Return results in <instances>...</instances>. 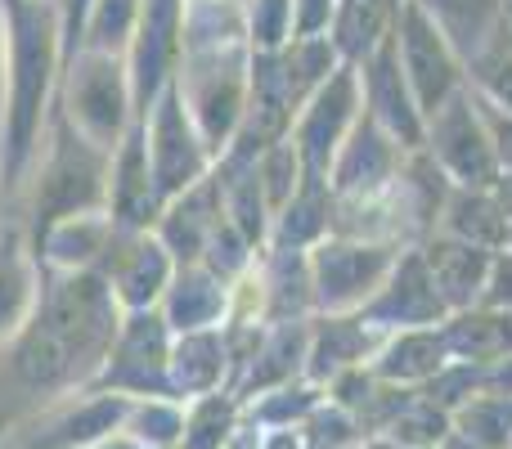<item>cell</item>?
<instances>
[{
	"mask_svg": "<svg viewBox=\"0 0 512 449\" xmlns=\"http://www.w3.org/2000/svg\"><path fill=\"white\" fill-rule=\"evenodd\" d=\"M126 310L99 270L45 274L23 333L0 351V441L32 414L90 391Z\"/></svg>",
	"mask_w": 512,
	"mask_h": 449,
	"instance_id": "6da1fadb",
	"label": "cell"
},
{
	"mask_svg": "<svg viewBox=\"0 0 512 449\" xmlns=\"http://www.w3.org/2000/svg\"><path fill=\"white\" fill-rule=\"evenodd\" d=\"M9 59H5V122H0V189L18 203L32 171L36 144L54 113L63 77V14L59 0H5Z\"/></svg>",
	"mask_w": 512,
	"mask_h": 449,
	"instance_id": "7a4b0ae2",
	"label": "cell"
},
{
	"mask_svg": "<svg viewBox=\"0 0 512 449\" xmlns=\"http://www.w3.org/2000/svg\"><path fill=\"white\" fill-rule=\"evenodd\" d=\"M108 167H113V153L81 140L68 117L54 108L36 144L32 171L23 180V194H18V203L27 207V216H18L27 243H36L50 225L72 221V216L108 212Z\"/></svg>",
	"mask_w": 512,
	"mask_h": 449,
	"instance_id": "3957f363",
	"label": "cell"
},
{
	"mask_svg": "<svg viewBox=\"0 0 512 449\" xmlns=\"http://www.w3.org/2000/svg\"><path fill=\"white\" fill-rule=\"evenodd\" d=\"M54 108L68 117V126L90 140L95 149L117 153L140 117H135V95H131V72H126V54H99V50H77L63 63L59 95Z\"/></svg>",
	"mask_w": 512,
	"mask_h": 449,
	"instance_id": "277c9868",
	"label": "cell"
},
{
	"mask_svg": "<svg viewBox=\"0 0 512 449\" xmlns=\"http://www.w3.org/2000/svg\"><path fill=\"white\" fill-rule=\"evenodd\" d=\"M140 126H144V149H149L153 185H158L162 207H167L171 198L189 194L194 185H203V180L216 171V158L203 144V135H198V126H194V117H189L185 99H180L176 81L153 99L149 113L140 117Z\"/></svg>",
	"mask_w": 512,
	"mask_h": 449,
	"instance_id": "5b68a950",
	"label": "cell"
},
{
	"mask_svg": "<svg viewBox=\"0 0 512 449\" xmlns=\"http://www.w3.org/2000/svg\"><path fill=\"white\" fill-rule=\"evenodd\" d=\"M171 342L176 333L167 328L162 310H135L122 319L117 342L108 351L104 369H99L95 387L90 391H108V396H126V400H176L171 396Z\"/></svg>",
	"mask_w": 512,
	"mask_h": 449,
	"instance_id": "8992f818",
	"label": "cell"
},
{
	"mask_svg": "<svg viewBox=\"0 0 512 449\" xmlns=\"http://www.w3.org/2000/svg\"><path fill=\"white\" fill-rule=\"evenodd\" d=\"M396 270V252L387 243H360V238H324L310 247V283L315 306L328 315L364 310L382 292Z\"/></svg>",
	"mask_w": 512,
	"mask_h": 449,
	"instance_id": "52a82bcc",
	"label": "cell"
},
{
	"mask_svg": "<svg viewBox=\"0 0 512 449\" xmlns=\"http://www.w3.org/2000/svg\"><path fill=\"white\" fill-rule=\"evenodd\" d=\"M131 400L108 391H77L59 405L32 414L0 441V449H95L122 432Z\"/></svg>",
	"mask_w": 512,
	"mask_h": 449,
	"instance_id": "ba28073f",
	"label": "cell"
},
{
	"mask_svg": "<svg viewBox=\"0 0 512 449\" xmlns=\"http://www.w3.org/2000/svg\"><path fill=\"white\" fill-rule=\"evenodd\" d=\"M360 104H364L360 68H355V63H342V68L301 104L297 122H292V131H288L292 149L301 153V167L328 180V167H333V158L342 153L346 135L355 131V122H360Z\"/></svg>",
	"mask_w": 512,
	"mask_h": 449,
	"instance_id": "9c48e42d",
	"label": "cell"
},
{
	"mask_svg": "<svg viewBox=\"0 0 512 449\" xmlns=\"http://www.w3.org/2000/svg\"><path fill=\"white\" fill-rule=\"evenodd\" d=\"M396 54L405 81L418 99V113L423 122L445 104L450 95H459V54L445 41V32L427 18V9L418 0H400L396 5Z\"/></svg>",
	"mask_w": 512,
	"mask_h": 449,
	"instance_id": "30bf717a",
	"label": "cell"
},
{
	"mask_svg": "<svg viewBox=\"0 0 512 449\" xmlns=\"http://www.w3.org/2000/svg\"><path fill=\"white\" fill-rule=\"evenodd\" d=\"M472 108L477 104H472L468 90L450 95L432 113L427 144H432V158L454 176V185L486 189L499 180V153H495V140H490V131H486V117L472 113Z\"/></svg>",
	"mask_w": 512,
	"mask_h": 449,
	"instance_id": "8fae6325",
	"label": "cell"
},
{
	"mask_svg": "<svg viewBox=\"0 0 512 449\" xmlns=\"http://www.w3.org/2000/svg\"><path fill=\"white\" fill-rule=\"evenodd\" d=\"M180 63V0H140V23H135L126 72H131L135 117L149 113V104L171 86Z\"/></svg>",
	"mask_w": 512,
	"mask_h": 449,
	"instance_id": "7c38bea8",
	"label": "cell"
},
{
	"mask_svg": "<svg viewBox=\"0 0 512 449\" xmlns=\"http://www.w3.org/2000/svg\"><path fill=\"white\" fill-rule=\"evenodd\" d=\"M99 274L108 279L117 306L126 315H135V310L162 306L171 279H176V261H171V252L162 247V238L153 229L149 234H117L104 265H99Z\"/></svg>",
	"mask_w": 512,
	"mask_h": 449,
	"instance_id": "4fadbf2b",
	"label": "cell"
},
{
	"mask_svg": "<svg viewBox=\"0 0 512 449\" xmlns=\"http://www.w3.org/2000/svg\"><path fill=\"white\" fill-rule=\"evenodd\" d=\"M360 90H364V104H369V117L400 149H418L427 140V122L418 113V99L405 81V68H400V54L391 36L360 63Z\"/></svg>",
	"mask_w": 512,
	"mask_h": 449,
	"instance_id": "5bb4252c",
	"label": "cell"
},
{
	"mask_svg": "<svg viewBox=\"0 0 512 449\" xmlns=\"http://www.w3.org/2000/svg\"><path fill=\"white\" fill-rule=\"evenodd\" d=\"M108 216H113L117 234H149L162 216V198L158 185H153L140 122L126 131V140L113 153V167H108Z\"/></svg>",
	"mask_w": 512,
	"mask_h": 449,
	"instance_id": "9a60e30c",
	"label": "cell"
},
{
	"mask_svg": "<svg viewBox=\"0 0 512 449\" xmlns=\"http://www.w3.org/2000/svg\"><path fill=\"white\" fill-rule=\"evenodd\" d=\"M445 301L436 292L432 274H427L423 256H409V261H396L391 279L382 283V292L360 310V319L369 328H432L436 319L445 315Z\"/></svg>",
	"mask_w": 512,
	"mask_h": 449,
	"instance_id": "2e32d148",
	"label": "cell"
},
{
	"mask_svg": "<svg viewBox=\"0 0 512 449\" xmlns=\"http://www.w3.org/2000/svg\"><path fill=\"white\" fill-rule=\"evenodd\" d=\"M221 221H225L221 185H216V176H207L203 185H194L189 194L171 198V203L162 207L153 234L162 238V247L171 252L176 265H203V252H207V243H212V234L221 229Z\"/></svg>",
	"mask_w": 512,
	"mask_h": 449,
	"instance_id": "e0dca14e",
	"label": "cell"
},
{
	"mask_svg": "<svg viewBox=\"0 0 512 449\" xmlns=\"http://www.w3.org/2000/svg\"><path fill=\"white\" fill-rule=\"evenodd\" d=\"M36 297H41V265L32 256L23 221L0 225V351L23 333V324L32 319Z\"/></svg>",
	"mask_w": 512,
	"mask_h": 449,
	"instance_id": "ac0fdd59",
	"label": "cell"
},
{
	"mask_svg": "<svg viewBox=\"0 0 512 449\" xmlns=\"http://www.w3.org/2000/svg\"><path fill=\"white\" fill-rule=\"evenodd\" d=\"M117 238V225L108 212L95 216H72V221L50 225L32 243V256L45 274H77V270H99Z\"/></svg>",
	"mask_w": 512,
	"mask_h": 449,
	"instance_id": "d6986e66",
	"label": "cell"
},
{
	"mask_svg": "<svg viewBox=\"0 0 512 449\" xmlns=\"http://www.w3.org/2000/svg\"><path fill=\"white\" fill-rule=\"evenodd\" d=\"M158 310L176 337L225 328V315H230V283L216 279L207 265H176V279H171Z\"/></svg>",
	"mask_w": 512,
	"mask_h": 449,
	"instance_id": "ffe728a7",
	"label": "cell"
},
{
	"mask_svg": "<svg viewBox=\"0 0 512 449\" xmlns=\"http://www.w3.org/2000/svg\"><path fill=\"white\" fill-rule=\"evenodd\" d=\"M171 396L180 405L203 400L225 391L230 382V351H225V328H207V333H180L171 342Z\"/></svg>",
	"mask_w": 512,
	"mask_h": 449,
	"instance_id": "44dd1931",
	"label": "cell"
},
{
	"mask_svg": "<svg viewBox=\"0 0 512 449\" xmlns=\"http://www.w3.org/2000/svg\"><path fill=\"white\" fill-rule=\"evenodd\" d=\"M333 234V189L324 176L306 171V180L297 185V194L283 203V212L274 216V238L270 247H288V252H310Z\"/></svg>",
	"mask_w": 512,
	"mask_h": 449,
	"instance_id": "7402d4cb",
	"label": "cell"
},
{
	"mask_svg": "<svg viewBox=\"0 0 512 449\" xmlns=\"http://www.w3.org/2000/svg\"><path fill=\"white\" fill-rule=\"evenodd\" d=\"M423 265L450 310L468 306L481 288H490V270H495L486 247H472V243H463V238H441V243H432Z\"/></svg>",
	"mask_w": 512,
	"mask_h": 449,
	"instance_id": "603a6c76",
	"label": "cell"
},
{
	"mask_svg": "<svg viewBox=\"0 0 512 449\" xmlns=\"http://www.w3.org/2000/svg\"><path fill=\"white\" fill-rule=\"evenodd\" d=\"M445 355H450L445 333H436V328H409V333H400L396 342L378 355L373 378H387V382H436Z\"/></svg>",
	"mask_w": 512,
	"mask_h": 449,
	"instance_id": "cb8c5ba5",
	"label": "cell"
},
{
	"mask_svg": "<svg viewBox=\"0 0 512 449\" xmlns=\"http://www.w3.org/2000/svg\"><path fill=\"white\" fill-rule=\"evenodd\" d=\"M243 427V405L230 391H216V396L189 400L185 405V436L176 449H225L234 432Z\"/></svg>",
	"mask_w": 512,
	"mask_h": 449,
	"instance_id": "d4e9b609",
	"label": "cell"
},
{
	"mask_svg": "<svg viewBox=\"0 0 512 449\" xmlns=\"http://www.w3.org/2000/svg\"><path fill=\"white\" fill-rule=\"evenodd\" d=\"M135 23H140V0H90L77 50L126 54V50H131Z\"/></svg>",
	"mask_w": 512,
	"mask_h": 449,
	"instance_id": "484cf974",
	"label": "cell"
},
{
	"mask_svg": "<svg viewBox=\"0 0 512 449\" xmlns=\"http://www.w3.org/2000/svg\"><path fill=\"white\" fill-rule=\"evenodd\" d=\"M256 449H306L297 427H283V432H261V445Z\"/></svg>",
	"mask_w": 512,
	"mask_h": 449,
	"instance_id": "4316f807",
	"label": "cell"
},
{
	"mask_svg": "<svg viewBox=\"0 0 512 449\" xmlns=\"http://www.w3.org/2000/svg\"><path fill=\"white\" fill-rule=\"evenodd\" d=\"M5 59H9V23H5V0H0V122H5Z\"/></svg>",
	"mask_w": 512,
	"mask_h": 449,
	"instance_id": "83f0119b",
	"label": "cell"
},
{
	"mask_svg": "<svg viewBox=\"0 0 512 449\" xmlns=\"http://www.w3.org/2000/svg\"><path fill=\"white\" fill-rule=\"evenodd\" d=\"M360 449H400V445L387 441V436H369V441H360Z\"/></svg>",
	"mask_w": 512,
	"mask_h": 449,
	"instance_id": "f1b7e54d",
	"label": "cell"
},
{
	"mask_svg": "<svg viewBox=\"0 0 512 449\" xmlns=\"http://www.w3.org/2000/svg\"><path fill=\"white\" fill-rule=\"evenodd\" d=\"M0 225H5V189H0Z\"/></svg>",
	"mask_w": 512,
	"mask_h": 449,
	"instance_id": "f546056e",
	"label": "cell"
},
{
	"mask_svg": "<svg viewBox=\"0 0 512 449\" xmlns=\"http://www.w3.org/2000/svg\"><path fill=\"white\" fill-rule=\"evenodd\" d=\"M432 449H436V445H432Z\"/></svg>",
	"mask_w": 512,
	"mask_h": 449,
	"instance_id": "4dcf8cb0",
	"label": "cell"
},
{
	"mask_svg": "<svg viewBox=\"0 0 512 449\" xmlns=\"http://www.w3.org/2000/svg\"><path fill=\"white\" fill-rule=\"evenodd\" d=\"M508 449H512V445H508Z\"/></svg>",
	"mask_w": 512,
	"mask_h": 449,
	"instance_id": "1f68e13d",
	"label": "cell"
}]
</instances>
